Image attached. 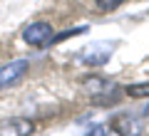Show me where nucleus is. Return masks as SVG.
Returning a JSON list of instances; mask_svg holds the SVG:
<instances>
[{"label":"nucleus","mask_w":149,"mask_h":136,"mask_svg":"<svg viewBox=\"0 0 149 136\" xmlns=\"http://www.w3.org/2000/svg\"><path fill=\"white\" fill-rule=\"evenodd\" d=\"M112 55V45L107 42H95L92 47H87V52L82 55V62L90 64V67H97V64H104Z\"/></svg>","instance_id":"obj_4"},{"label":"nucleus","mask_w":149,"mask_h":136,"mask_svg":"<svg viewBox=\"0 0 149 136\" xmlns=\"http://www.w3.org/2000/svg\"><path fill=\"white\" fill-rule=\"evenodd\" d=\"M35 131V124L22 116H8L0 119V136H30Z\"/></svg>","instance_id":"obj_2"},{"label":"nucleus","mask_w":149,"mask_h":136,"mask_svg":"<svg viewBox=\"0 0 149 136\" xmlns=\"http://www.w3.org/2000/svg\"><path fill=\"white\" fill-rule=\"evenodd\" d=\"M85 84L90 87V92H102V89H107V82L104 79H97V77H90Z\"/></svg>","instance_id":"obj_7"},{"label":"nucleus","mask_w":149,"mask_h":136,"mask_svg":"<svg viewBox=\"0 0 149 136\" xmlns=\"http://www.w3.org/2000/svg\"><path fill=\"white\" fill-rule=\"evenodd\" d=\"M142 114H144V116H149V101H147V104L142 106Z\"/></svg>","instance_id":"obj_10"},{"label":"nucleus","mask_w":149,"mask_h":136,"mask_svg":"<svg viewBox=\"0 0 149 136\" xmlns=\"http://www.w3.org/2000/svg\"><path fill=\"white\" fill-rule=\"evenodd\" d=\"M87 27H74V30H67V32H60V35H52V42H62L67 37H74V35H82Z\"/></svg>","instance_id":"obj_6"},{"label":"nucleus","mask_w":149,"mask_h":136,"mask_svg":"<svg viewBox=\"0 0 149 136\" xmlns=\"http://www.w3.org/2000/svg\"><path fill=\"white\" fill-rule=\"evenodd\" d=\"M97 3V8L100 10H114V8H119L124 3V0H95Z\"/></svg>","instance_id":"obj_8"},{"label":"nucleus","mask_w":149,"mask_h":136,"mask_svg":"<svg viewBox=\"0 0 149 136\" xmlns=\"http://www.w3.org/2000/svg\"><path fill=\"white\" fill-rule=\"evenodd\" d=\"M90 136H119V134L114 129H109V126H95L90 131Z\"/></svg>","instance_id":"obj_9"},{"label":"nucleus","mask_w":149,"mask_h":136,"mask_svg":"<svg viewBox=\"0 0 149 136\" xmlns=\"http://www.w3.org/2000/svg\"><path fill=\"white\" fill-rule=\"evenodd\" d=\"M52 25L50 22H30V25L22 30V40L32 47H42L47 42H52Z\"/></svg>","instance_id":"obj_1"},{"label":"nucleus","mask_w":149,"mask_h":136,"mask_svg":"<svg viewBox=\"0 0 149 136\" xmlns=\"http://www.w3.org/2000/svg\"><path fill=\"white\" fill-rule=\"evenodd\" d=\"M27 67H30L27 59H13V62H8L5 67H0V89L15 84L17 79L27 72Z\"/></svg>","instance_id":"obj_3"},{"label":"nucleus","mask_w":149,"mask_h":136,"mask_svg":"<svg viewBox=\"0 0 149 136\" xmlns=\"http://www.w3.org/2000/svg\"><path fill=\"white\" fill-rule=\"evenodd\" d=\"M127 94H129V97H134V99L149 97V82H144V84H132V87H127Z\"/></svg>","instance_id":"obj_5"}]
</instances>
